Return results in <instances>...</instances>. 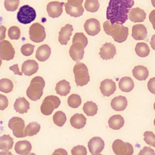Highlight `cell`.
Segmentation results:
<instances>
[{
  "label": "cell",
  "mask_w": 155,
  "mask_h": 155,
  "mask_svg": "<svg viewBox=\"0 0 155 155\" xmlns=\"http://www.w3.org/2000/svg\"><path fill=\"white\" fill-rule=\"evenodd\" d=\"M73 73L77 86L85 85L90 80L88 68L84 63L77 62L73 68Z\"/></svg>",
  "instance_id": "277c9868"
},
{
  "label": "cell",
  "mask_w": 155,
  "mask_h": 155,
  "mask_svg": "<svg viewBox=\"0 0 155 155\" xmlns=\"http://www.w3.org/2000/svg\"><path fill=\"white\" fill-rule=\"evenodd\" d=\"M111 108L116 111H124L128 105L127 99L125 96H118L114 97L110 103Z\"/></svg>",
  "instance_id": "44dd1931"
},
{
  "label": "cell",
  "mask_w": 155,
  "mask_h": 155,
  "mask_svg": "<svg viewBox=\"0 0 155 155\" xmlns=\"http://www.w3.org/2000/svg\"><path fill=\"white\" fill-rule=\"evenodd\" d=\"M39 68V65L37 62L33 59L25 61L21 67V72L25 76H31L36 73Z\"/></svg>",
  "instance_id": "e0dca14e"
},
{
  "label": "cell",
  "mask_w": 155,
  "mask_h": 155,
  "mask_svg": "<svg viewBox=\"0 0 155 155\" xmlns=\"http://www.w3.org/2000/svg\"><path fill=\"white\" fill-rule=\"evenodd\" d=\"M9 70L12 71L15 74H18L19 76H22V73L19 71V68H18V64H15L12 66H10L9 67Z\"/></svg>",
  "instance_id": "c3c4849f"
},
{
  "label": "cell",
  "mask_w": 155,
  "mask_h": 155,
  "mask_svg": "<svg viewBox=\"0 0 155 155\" xmlns=\"http://www.w3.org/2000/svg\"><path fill=\"white\" fill-rule=\"evenodd\" d=\"M69 54L74 61H80L82 59L84 54V47L83 45L81 42H73L70 47Z\"/></svg>",
  "instance_id": "5bb4252c"
},
{
  "label": "cell",
  "mask_w": 155,
  "mask_h": 155,
  "mask_svg": "<svg viewBox=\"0 0 155 155\" xmlns=\"http://www.w3.org/2000/svg\"><path fill=\"white\" fill-rule=\"evenodd\" d=\"M70 122L71 125L74 128L81 129L85 125L87 119L82 114L76 113L71 117Z\"/></svg>",
  "instance_id": "484cf974"
},
{
  "label": "cell",
  "mask_w": 155,
  "mask_h": 155,
  "mask_svg": "<svg viewBox=\"0 0 155 155\" xmlns=\"http://www.w3.org/2000/svg\"><path fill=\"white\" fill-rule=\"evenodd\" d=\"M133 76L139 81H145L149 75V71L147 67L143 65H137L133 69Z\"/></svg>",
  "instance_id": "83f0119b"
},
{
  "label": "cell",
  "mask_w": 155,
  "mask_h": 155,
  "mask_svg": "<svg viewBox=\"0 0 155 155\" xmlns=\"http://www.w3.org/2000/svg\"><path fill=\"white\" fill-rule=\"evenodd\" d=\"M135 52L138 56L145 58L148 56L150 50L147 44L145 42H138L135 47Z\"/></svg>",
  "instance_id": "1f68e13d"
},
{
  "label": "cell",
  "mask_w": 155,
  "mask_h": 155,
  "mask_svg": "<svg viewBox=\"0 0 155 155\" xmlns=\"http://www.w3.org/2000/svg\"><path fill=\"white\" fill-rule=\"evenodd\" d=\"M13 89V84L12 81L8 78H2L0 79V91L9 93Z\"/></svg>",
  "instance_id": "e575fe53"
},
{
  "label": "cell",
  "mask_w": 155,
  "mask_h": 155,
  "mask_svg": "<svg viewBox=\"0 0 155 155\" xmlns=\"http://www.w3.org/2000/svg\"><path fill=\"white\" fill-rule=\"evenodd\" d=\"M50 54L51 48L50 46L47 44H43L38 48L36 51L35 57L39 61L44 62L49 58Z\"/></svg>",
  "instance_id": "603a6c76"
},
{
  "label": "cell",
  "mask_w": 155,
  "mask_h": 155,
  "mask_svg": "<svg viewBox=\"0 0 155 155\" xmlns=\"http://www.w3.org/2000/svg\"><path fill=\"white\" fill-rule=\"evenodd\" d=\"M103 28L105 33L111 36L114 41L118 43H122L126 41L128 36V28L121 24H111L108 20L103 24Z\"/></svg>",
  "instance_id": "7a4b0ae2"
},
{
  "label": "cell",
  "mask_w": 155,
  "mask_h": 155,
  "mask_svg": "<svg viewBox=\"0 0 155 155\" xmlns=\"http://www.w3.org/2000/svg\"><path fill=\"white\" fill-rule=\"evenodd\" d=\"M19 4V0H5L4 7L7 11L14 12L17 10Z\"/></svg>",
  "instance_id": "ab89813d"
},
{
  "label": "cell",
  "mask_w": 155,
  "mask_h": 155,
  "mask_svg": "<svg viewBox=\"0 0 155 155\" xmlns=\"http://www.w3.org/2000/svg\"><path fill=\"white\" fill-rule=\"evenodd\" d=\"M154 82H155L154 78H152L151 79H150L148 82V88L149 91L153 94H154Z\"/></svg>",
  "instance_id": "7dc6e473"
},
{
  "label": "cell",
  "mask_w": 155,
  "mask_h": 155,
  "mask_svg": "<svg viewBox=\"0 0 155 155\" xmlns=\"http://www.w3.org/2000/svg\"><path fill=\"white\" fill-rule=\"evenodd\" d=\"M105 143L100 137H93L88 142V148L92 155L99 154L104 150Z\"/></svg>",
  "instance_id": "8fae6325"
},
{
  "label": "cell",
  "mask_w": 155,
  "mask_h": 155,
  "mask_svg": "<svg viewBox=\"0 0 155 155\" xmlns=\"http://www.w3.org/2000/svg\"><path fill=\"white\" fill-rule=\"evenodd\" d=\"M134 4V0H110L106 18L111 24H124L128 19V14Z\"/></svg>",
  "instance_id": "6da1fadb"
},
{
  "label": "cell",
  "mask_w": 155,
  "mask_h": 155,
  "mask_svg": "<svg viewBox=\"0 0 155 155\" xmlns=\"http://www.w3.org/2000/svg\"><path fill=\"white\" fill-rule=\"evenodd\" d=\"M75 42H81L83 45L84 48H85L88 44V39L87 37L83 33H81V32L76 33L73 36L72 43Z\"/></svg>",
  "instance_id": "60d3db41"
},
{
  "label": "cell",
  "mask_w": 155,
  "mask_h": 155,
  "mask_svg": "<svg viewBox=\"0 0 155 155\" xmlns=\"http://www.w3.org/2000/svg\"><path fill=\"white\" fill-rule=\"evenodd\" d=\"M30 39L31 41L39 43L44 41L46 33L44 27L38 22L33 24L29 28Z\"/></svg>",
  "instance_id": "52a82bcc"
},
{
  "label": "cell",
  "mask_w": 155,
  "mask_h": 155,
  "mask_svg": "<svg viewBox=\"0 0 155 155\" xmlns=\"http://www.w3.org/2000/svg\"><path fill=\"white\" fill-rule=\"evenodd\" d=\"M1 64H2V59L0 58V67L1 66Z\"/></svg>",
  "instance_id": "db71d44e"
},
{
  "label": "cell",
  "mask_w": 155,
  "mask_h": 155,
  "mask_svg": "<svg viewBox=\"0 0 155 155\" xmlns=\"http://www.w3.org/2000/svg\"><path fill=\"white\" fill-rule=\"evenodd\" d=\"M60 99L53 95H50L46 96L42 101L40 109L42 114L45 116L50 115L53 110L60 105Z\"/></svg>",
  "instance_id": "5b68a950"
},
{
  "label": "cell",
  "mask_w": 155,
  "mask_h": 155,
  "mask_svg": "<svg viewBox=\"0 0 155 155\" xmlns=\"http://www.w3.org/2000/svg\"><path fill=\"white\" fill-rule=\"evenodd\" d=\"M7 28L4 25H0V41L5 38V32Z\"/></svg>",
  "instance_id": "f907efd6"
},
{
  "label": "cell",
  "mask_w": 155,
  "mask_h": 155,
  "mask_svg": "<svg viewBox=\"0 0 155 155\" xmlns=\"http://www.w3.org/2000/svg\"><path fill=\"white\" fill-rule=\"evenodd\" d=\"M11 154V153L10 152H8V151H3L2 152H1L0 153V154Z\"/></svg>",
  "instance_id": "f5cc1de1"
},
{
  "label": "cell",
  "mask_w": 155,
  "mask_h": 155,
  "mask_svg": "<svg viewBox=\"0 0 155 155\" xmlns=\"http://www.w3.org/2000/svg\"><path fill=\"white\" fill-rule=\"evenodd\" d=\"M108 123L110 128L117 130L120 129L124 126L125 120L121 115L115 114L109 118Z\"/></svg>",
  "instance_id": "4316f807"
},
{
  "label": "cell",
  "mask_w": 155,
  "mask_h": 155,
  "mask_svg": "<svg viewBox=\"0 0 155 155\" xmlns=\"http://www.w3.org/2000/svg\"><path fill=\"white\" fill-rule=\"evenodd\" d=\"M13 107L16 112L20 114H24L27 113L30 109V103L25 97H20L15 100Z\"/></svg>",
  "instance_id": "cb8c5ba5"
},
{
  "label": "cell",
  "mask_w": 155,
  "mask_h": 155,
  "mask_svg": "<svg viewBox=\"0 0 155 155\" xmlns=\"http://www.w3.org/2000/svg\"><path fill=\"white\" fill-rule=\"evenodd\" d=\"M8 36L10 39L18 40L21 36V30L17 26H12L8 30Z\"/></svg>",
  "instance_id": "f35d334b"
},
{
  "label": "cell",
  "mask_w": 155,
  "mask_h": 155,
  "mask_svg": "<svg viewBox=\"0 0 155 155\" xmlns=\"http://www.w3.org/2000/svg\"><path fill=\"white\" fill-rule=\"evenodd\" d=\"M8 105V100L7 97L3 94H0V110H5Z\"/></svg>",
  "instance_id": "f6af8a7d"
},
{
  "label": "cell",
  "mask_w": 155,
  "mask_h": 155,
  "mask_svg": "<svg viewBox=\"0 0 155 155\" xmlns=\"http://www.w3.org/2000/svg\"><path fill=\"white\" fill-rule=\"evenodd\" d=\"M112 149L116 155H131L134 152L131 143L124 142L120 139H116L113 142Z\"/></svg>",
  "instance_id": "9c48e42d"
},
{
  "label": "cell",
  "mask_w": 155,
  "mask_h": 155,
  "mask_svg": "<svg viewBox=\"0 0 155 155\" xmlns=\"http://www.w3.org/2000/svg\"><path fill=\"white\" fill-rule=\"evenodd\" d=\"M87 154V149L83 145H77L71 149V154L73 155H86Z\"/></svg>",
  "instance_id": "ee69618b"
},
{
  "label": "cell",
  "mask_w": 155,
  "mask_h": 155,
  "mask_svg": "<svg viewBox=\"0 0 155 155\" xmlns=\"http://www.w3.org/2000/svg\"><path fill=\"white\" fill-rule=\"evenodd\" d=\"M63 5L64 2L51 1L47 5V12L48 16L52 18L59 17L63 12Z\"/></svg>",
  "instance_id": "4fadbf2b"
},
{
  "label": "cell",
  "mask_w": 155,
  "mask_h": 155,
  "mask_svg": "<svg viewBox=\"0 0 155 155\" xmlns=\"http://www.w3.org/2000/svg\"><path fill=\"white\" fill-rule=\"evenodd\" d=\"M45 81L41 76H36L31 81L26 91L27 96L31 101H36L41 99L43 94Z\"/></svg>",
  "instance_id": "3957f363"
},
{
  "label": "cell",
  "mask_w": 155,
  "mask_h": 155,
  "mask_svg": "<svg viewBox=\"0 0 155 155\" xmlns=\"http://www.w3.org/2000/svg\"><path fill=\"white\" fill-rule=\"evenodd\" d=\"M82 102L81 96L78 94H72L67 99V103L69 107L73 108L79 107Z\"/></svg>",
  "instance_id": "8d00e7d4"
},
{
  "label": "cell",
  "mask_w": 155,
  "mask_h": 155,
  "mask_svg": "<svg viewBox=\"0 0 155 155\" xmlns=\"http://www.w3.org/2000/svg\"><path fill=\"white\" fill-rule=\"evenodd\" d=\"M35 45L31 44H25L22 45L21 48V51L22 54L25 56H29L31 55L34 51Z\"/></svg>",
  "instance_id": "7bdbcfd3"
},
{
  "label": "cell",
  "mask_w": 155,
  "mask_h": 155,
  "mask_svg": "<svg viewBox=\"0 0 155 155\" xmlns=\"http://www.w3.org/2000/svg\"><path fill=\"white\" fill-rule=\"evenodd\" d=\"M84 28L88 35L93 36L97 35L101 31L100 22L96 18H90L85 22Z\"/></svg>",
  "instance_id": "7c38bea8"
},
{
  "label": "cell",
  "mask_w": 155,
  "mask_h": 155,
  "mask_svg": "<svg viewBox=\"0 0 155 155\" xmlns=\"http://www.w3.org/2000/svg\"><path fill=\"white\" fill-rule=\"evenodd\" d=\"M36 17L35 10L28 5L21 7L17 13L18 21L23 24H28L33 21Z\"/></svg>",
  "instance_id": "8992f818"
},
{
  "label": "cell",
  "mask_w": 155,
  "mask_h": 155,
  "mask_svg": "<svg viewBox=\"0 0 155 155\" xmlns=\"http://www.w3.org/2000/svg\"><path fill=\"white\" fill-rule=\"evenodd\" d=\"M119 89L123 91L128 93L130 92L134 87V83L133 80L128 76H124L121 78L119 81Z\"/></svg>",
  "instance_id": "d4e9b609"
},
{
  "label": "cell",
  "mask_w": 155,
  "mask_h": 155,
  "mask_svg": "<svg viewBox=\"0 0 155 155\" xmlns=\"http://www.w3.org/2000/svg\"><path fill=\"white\" fill-rule=\"evenodd\" d=\"M73 31V25L69 24H66L64 27H62L59 32L58 41L61 45H67L70 39V36L72 35Z\"/></svg>",
  "instance_id": "ac0fdd59"
},
{
  "label": "cell",
  "mask_w": 155,
  "mask_h": 155,
  "mask_svg": "<svg viewBox=\"0 0 155 155\" xmlns=\"http://www.w3.org/2000/svg\"><path fill=\"white\" fill-rule=\"evenodd\" d=\"M24 135L25 136H32L36 134L41 129V125L36 122L29 123L24 128Z\"/></svg>",
  "instance_id": "d6a6232c"
},
{
  "label": "cell",
  "mask_w": 155,
  "mask_h": 155,
  "mask_svg": "<svg viewBox=\"0 0 155 155\" xmlns=\"http://www.w3.org/2000/svg\"><path fill=\"white\" fill-rule=\"evenodd\" d=\"M53 120L55 125L58 127H62L67 120L65 114L62 111H56L53 116Z\"/></svg>",
  "instance_id": "d590c367"
},
{
  "label": "cell",
  "mask_w": 155,
  "mask_h": 155,
  "mask_svg": "<svg viewBox=\"0 0 155 155\" xmlns=\"http://www.w3.org/2000/svg\"><path fill=\"white\" fill-rule=\"evenodd\" d=\"M144 141L145 143L153 147H155V136L153 131H147L143 133Z\"/></svg>",
  "instance_id": "b9f144b4"
},
{
  "label": "cell",
  "mask_w": 155,
  "mask_h": 155,
  "mask_svg": "<svg viewBox=\"0 0 155 155\" xmlns=\"http://www.w3.org/2000/svg\"><path fill=\"white\" fill-rule=\"evenodd\" d=\"M99 88L104 96L108 97L115 92L116 90V83L112 79H105L101 82Z\"/></svg>",
  "instance_id": "2e32d148"
},
{
  "label": "cell",
  "mask_w": 155,
  "mask_h": 155,
  "mask_svg": "<svg viewBox=\"0 0 155 155\" xmlns=\"http://www.w3.org/2000/svg\"><path fill=\"white\" fill-rule=\"evenodd\" d=\"M128 18L133 22H142L146 18V13L139 7L131 8L128 12Z\"/></svg>",
  "instance_id": "d6986e66"
},
{
  "label": "cell",
  "mask_w": 155,
  "mask_h": 155,
  "mask_svg": "<svg viewBox=\"0 0 155 155\" xmlns=\"http://www.w3.org/2000/svg\"><path fill=\"white\" fill-rule=\"evenodd\" d=\"M53 154H67V151L62 148H58L53 152Z\"/></svg>",
  "instance_id": "816d5d0a"
},
{
  "label": "cell",
  "mask_w": 155,
  "mask_h": 155,
  "mask_svg": "<svg viewBox=\"0 0 155 155\" xmlns=\"http://www.w3.org/2000/svg\"><path fill=\"white\" fill-rule=\"evenodd\" d=\"M147 29L144 25L135 24L132 27L131 36L135 40H143L147 38Z\"/></svg>",
  "instance_id": "ffe728a7"
},
{
  "label": "cell",
  "mask_w": 155,
  "mask_h": 155,
  "mask_svg": "<svg viewBox=\"0 0 155 155\" xmlns=\"http://www.w3.org/2000/svg\"><path fill=\"white\" fill-rule=\"evenodd\" d=\"M155 152L153 149L150 147H145L143 148L140 151L139 155H154Z\"/></svg>",
  "instance_id": "bcb514c9"
},
{
  "label": "cell",
  "mask_w": 155,
  "mask_h": 155,
  "mask_svg": "<svg viewBox=\"0 0 155 155\" xmlns=\"http://www.w3.org/2000/svg\"><path fill=\"white\" fill-rule=\"evenodd\" d=\"M64 5L66 13L72 17L78 18L82 16L84 13V8L82 5L78 7H74L70 5L67 2L64 3Z\"/></svg>",
  "instance_id": "f546056e"
},
{
  "label": "cell",
  "mask_w": 155,
  "mask_h": 155,
  "mask_svg": "<svg viewBox=\"0 0 155 155\" xmlns=\"http://www.w3.org/2000/svg\"><path fill=\"white\" fill-rule=\"evenodd\" d=\"M97 105L92 101H88L84 104L83 111L88 116H93L97 114Z\"/></svg>",
  "instance_id": "836d02e7"
},
{
  "label": "cell",
  "mask_w": 155,
  "mask_h": 155,
  "mask_svg": "<svg viewBox=\"0 0 155 155\" xmlns=\"http://www.w3.org/2000/svg\"><path fill=\"white\" fill-rule=\"evenodd\" d=\"M100 4L98 0H85L84 8L87 11L91 13L96 12L99 8Z\"/></svg>",
  "instance_id": "74e56055"
},
{
  "label": "cell",
  "mask_w": 155,
  "mask_h": 155,
  "mask_svg": "<svg viewBox=\"0 0 155 155\" xmlns=\"http://www.w3.org/2000/svg\"><path fill=\"white\" fill-rule=\"evenodd\" d=\"M84 0H67V3L71 6L78 7L82 5Z\"/></svg>",
  "instance_id": "681fc988"
},
{
  "label": "cell",
  "mask_w": 155,
  "mask_h": 155,
  "mask_svg": "<svg viewBox=\"0 0 155 155\" xmlns=\"http://www.w3.org/2000/svg\"><path fill=\"white\" fill-rule=\"evenodd\" d=\"M70 90L71 86L70 85V83L65 79L61 80L58 82L55 87V90L56 91V93L62 96H67L70 93Z\"/></svg>",
  "instance_id": "f1b7e54d"
},
{
  "label": "cell",
  "mask_w": 155,
  "mask_h": 155,
  "mask_svg": "<svg viewBox=\"0 0 155 155\" xmlns=\"http://www.w3.org/2000/svg\"><path fill=\"white\" fill-rule=\"evenodd\" d=\"M15 50L12 44L7 40L0 42V58L4 61H10L15 57Z\"/></svg>",
  "instance_id": "30bf717a"
},
{
  "label": "cell",
  "mask_w": 155,
  "mask_h": 155,
  "mask_svg": "<svg viewBox=\"0 0 155 155\" xmlns=\"http://www.w3.org/2000/svg\"><path fill=\"white\" fill-rule=\"evenodd\" d=\"M99 54L102 59H111L116 54V47L111 42H106L100 48Z\"/></svg>",
  "instance_id": "9a60e30c"
},
{
  "label": "cell",
  "mask_w": 155,
  "mask_h": 155,
  "mask_svg": "<svg viewBox=\"0 0 155 155\" xmlns=\"http://www.w3.org/2000/svg\"><path fill=\"white\" fill-rule=\"evenodd\" d=\"M8 127L13 131V135L18 138L24 137V120L19 117H12L8 123Z\"/></svg>",
  "instance_id": "ba28073f"
},
{
  "label": "cell",
  "mask_w": 155,
  "mask_h": 155,
  "mask_svg": "<svg viewBox=\"0 0 155 155\" xmlns=\"http://www.w3.org/2000/svg\"><path fill=\"white\" fill-rule=\"evenodd\" d=\"M32 148L31 143L26 140L18 141L15 145V150L17 154L27 155L30 154Z\"/></svg>",
  "instance_id": "7402d4cb"
},
{
  "label": "cell",
  "mask_w": 155,
  "mask_h": 155,
  "mask_svg": "<svg viewBox=\"0 0 155 155\" xmlns=\"http://www.w3.org/2000/svg\"><path fill=\"white\" fill-rule=\"evenodd\" d=\"M14 140L9 134H4L0 136V150L9 151L13 147Z\"/></svg>",
  "instance_id": "4dcf8cb0"
}]
</instances>
